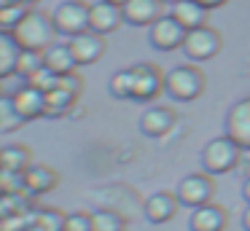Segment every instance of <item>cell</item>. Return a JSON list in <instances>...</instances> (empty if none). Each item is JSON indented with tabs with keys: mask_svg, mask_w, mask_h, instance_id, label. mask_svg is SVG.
<instances>
[{
	"mask_svg": "<svg viewBox=\"0 0 250 231\" xmlns=\"http://www.w3.org/2000/svg\"><path fill=\"white\" fill-rule=\"evenodd\" d=\"M162 0H126L124 11V24L132 27H151L156 19H162Z\"/></svg>",
	"mask_w": 250,
	"mask_h": 231,
	"instance_id": "15",
	"label": "cell"
},
{
	"mask_svg": "<svg viewBox=\"0 0 250 231\" xmlns=\"http://www.w3.org/2000/svg\"><path fill=\"white\" fill-rule=\"evenodd\" d=\"M3 97H6V94H3V89H0V100H3Z\"/></svg>",
	"mask_w": 250,
	"mask_h": 231,
	"instance_id": "37",
	"label": "cell"
},
{
	"mask_svg": "<svg viewBox=\"0 0 250 231\" xmlns=\"http://www.w3.org/2000/svg\"><path fill=\"white\" fill-rule=\"evenodd\" d=\"M226 226H229V212L221 204L210 202V204L191 210L188 231H226Z\"/></svg>",
	"mask_w": 250,
	"mask_h": 231,
	"instance_id": "13",
	"label": "cell"
},
{
	"mask_svg": "<svg viewBox=\"0 0 250 231\" xmlns=\"http://www.w3.org/2000/svg\"><path fill=\"white\" fill-rule=\"evenodd\" d=\"M242 153L245 150L234 143L229 134H221V137H212L210 143H205L199 153V164H202V172L207 175H226V172L237 169L239 161H242Z\"/></svg>",
	"mask_w": 250,
	"mask_h": 231,
	"instance_id": "2",
	"label": "cell"
},
{
	"mask_svg": "<svg viewBox=\"0 0 250 231\" xmlns=\"http://www.w3.org/2000/svg\"><path fill=\"white\" fill-rule=\"evenodd\" d=\"M3 5H6V0H0V8H3Z\"/></svg>",
	"mask_w": 250,
	"mask_h": 231,
	"instance_id": "36",
	"label": "cell"
},
{
	"mask_svg": "<svg viewBox=\"0 0 250 231\" xmlns=\"http://www.w3.org/2000/svg\"><path fill=\"white\" fill-rule=\"evenodd\" d=\"M60 81H62V75H60V73H51L49 67H43V70H38V73H35L33 78L27 81V84H33L35 89H41V91L46 94V91L57 89V86H60Z\"/></svg>",
	"mask_w": 250,
	"mask_h": 231,
	"instance_id": "29",
	"label": "cell"
},
{
	"mask_svg": "<svg viewBox=\"0 0 250 231\" xmlns=\"http://www.w3.org/2000/svg\"><path fill=\"white\" fill-rule=\"evenodd\" d=\"M105 3H113V5H121V8H124V5H126V0H105Z\"/></svg>",
	"mask_w": 250,
	"mask_h": 231,
	"instance_id": "34",
	"label": "cell"
},
{
	"mask_svg": "<svg viewBox=\"0 0 250 231\" xmlns=\"http://www.w3.org/2000/svg\"><path fill=\"white\" fill-rule=\"evenodd\" d=\"M60 186V172L46 164H33L24 172V193L27 196H43Z\"/></svg>",
	"mask_w": 250,
	"mask_h": 231,
	"instance_id": "17",
	"label": "cell"
},
{
	"mask_svg": "<svg viewBox=\"0 0 250 231\" xmlns=\"http://www.w3.org/2000/svg\"><path fill=\"white\" fill-rule=\"evenodd\" d=\"M89 8L92 5H86L83 0H65V3H60L51 11V21H54L57 35L73 38V35L86 32L89 30Z\"/></svg>",
	"mask_w": 250,
	"mask_h": 231,
	"instance_id": "5",
	"label": "cell"
},
{
	"mask_svg": "<svg viewBox=\"0 0 250 231\" xmlns=\"http://www.w3.org/2000/svg\"><path fill=\"white\" fill-rule=\"evenodd\" d=\"M207 14H210V8H205V5L196 3V0H178L175 5H169V16L178 19L186 30L205 27L207 24Z\"/></svg>",
	"mask_w": 250,
	"mask_h": 231,
	"instance_id": "18",
	"label": "cell"
},
{
	"mask_svg": "<svg viewBox=\"0 0 250 231\" xmlns=\"http://www.w3.org/2000/svg\"><path fill=\"white\" fill-rule=\"evenodd\" d=\"M0 193H24V175L0 167Z\"/></svg>",
	"mask_w": 250,
	"mask_h": 231,
	"instance_id": "28",
	"label": "cell"
},
{
	"mask_svg": "<svg viewBox=\"0 0 250 231\" xmlns=\"http://www.w3.org/2000/svg\"><path fill=\"white\" fill-rule=\"evenodd\" d=\"M92 231H126V218L116 210H94Z\"/></svg>",
	"mask_w": 250,
	"mask_h": 231,
	"instance_id": "23",
	"label": "cell"
},
{
	"mask_svg": "<svg viewBox=\"0 0 250 231\" xmlns=\"http://www.w3.org/2000/svg\"><path fill=\"white\" fill-rule=\"evenodd\" d=\"M0 167L24 175V172L33 167V150H30L27 145H19V143L3 145V148H0Z\"/></svg>",
	"mask_w": 250,
	"mask_h": 231,
	"instance_id": "20",
	"label": "cell"
},
{
	"mask_svg": "<svg viewBox=\"0 0 250 231\" xmlns=\"http://www.w3.org/2000/svg\"><path fill=\"white\" fill-rule=\"evenodd\" d=\"M178 124V113L172 110V107H167V105H151V107H146V113L140 116V132L146 134V137H151V140H159V137H164V134H169V129Z\"/></svg>",
	"mask_w": 250,
	"mask_h": 231,
	"instance_id": "11",
	"label": "cell"
},
{
	"mask_svg": "<svg viewBox=\"0 0 250 231\" xmlns=\"http://www.w3.org/2000/svg\"><path fill=\"white\" fill-rule=\"evenodd\" d=\"M14 105H17V110L22 113L24 121H33V118H41L46 113V94L41 89H35L33 84H24L19 86L17 91L11 94Z\"/></svg>",
	"mask_w": 250,
	"mask_h": 231,
	"instance_id": "16",
	"label": "cell"
},
{
	"mask_svg": "<svg viewBox=\"0 0 250 231\" xmlns=\"http://www.w3.org/2000/svg\"><path fill=\"white\" fill-rule=\"evenodd\" d=\"M27 11L30 8H24V3H6L0 8V30H14L27 16Z\"/></svg>",
	"mask_w": 250,
	"mask_h": 231,
	"instance_id": "27",
	"label": "cell"
},
{
	"mask_svg": "<svg viewBox=\"0 0 250 231\" xmlns=\"http://www.w3.org/2000/svg\"><path fill=\"white\" fill-rule=\"evenodd\" d=\"M43 59H46V67H49L51 73H60V75L76 73V67H78L67 43H51L43 51Z\"/></svg>",
	"mask_w": 250,
	"mask_h": 231,
	"instance_id": "19",
	"label": "cell"
},
{
	"mask_svg": "<svg viewBox=\"0 0 250 231\" xmlns=\"http://www.w3.org/2000/svg\"><path fill=\"white\" fill-rule=\"evenodd\" d=\"M78 102V94L65 86H57V89L46 91V118H60V116H67L73 110V105Z\"/></svg>",
	"mask_w": 250,
	"mask_h": 231,
	"instance_id": "21",
	"label": "cell"
},
{
	"mask_svg": "<svg viewBox=\"0 0 250 231\" xmlns=\"http://www.w3.org/2000/svg\"><path fill=\"white\" fill-rule=\"evenodd\" d=\"M223 134H229L245 153L250 150V94L229 107L223 118Z\"/></svg>",
	"mask_w": 250,
	"mask_h": 231,
	"instance_id": "8",
	"label": "cell"
},
{
	"mask_svg": "<svg viewBox=\"0 0 250 231\" xmlns=\"http://www.w3.org/2000/svg\"><path fill=\"white\" fill-rule=\"evenodd\" d=\"M11 32L24 51H46L54 43V35H57L51 14H43V11H35V8L27 11V16Z\"/></svg>",
	"mask_w": 250,
	"mask_h": 231,
	"instance_id": "1",
	"label": "cell"
},
{
	"mask_svg": "<svg viewBox=\"0 0 250 231\" xmlns=\"http://www.w3.org/2000/svg\"><path fill=\"white\" fill-rule=\"evenodd\" d=\"M178 207H180V202H178V196H175V191H159V193H151V196L143 202V215H146L148 223L162 226V223H167V220L175 218Z\"/></svg>",
	"mask_w": 250,
	"mask_h": 231,
	"instance_id": "12",
	"label": "cell"
},
{
	"mask_svg": "<svg viewBox=\"0 0 250 231\" xmlns=\"http://www.w3.org/2000/svg\"><path fill=\"white\" fill-rule=\"evenodd\" d=\"M121 24H124V11H121V5L100 0V3H94L89 8V30L100 32V35H108V32H116Z\"/></svg>",
	"mask_w": 250,
	"mask_h": 231,
	"instance_id": "14",
	"label": "cell"
},
{
	"mask_svg": "<svg viewBox=\"0 0 250 231\" xmlns=\"http://www.w3.org/2000/svg\"><path fill=\"white\" fill-rule=\"evenodd\" d=\"M186 32L188 30H186L178 19H172V16L167 14L148 27V43H151L156 51H175V48L183 46Z\"/></svg>",
	"mask_w": 250,
	"mask_h": 231,
	"instance_id": "9",
	"label": "cell"
},
{
	"mask_svg": "<svg viewBox=\"0 0 250 231\" xmlns=\"http://www.w3.org/2000/svg\"><path fill=\"white\" fill-rule=\"evenodd\" d=\"M196 3H202V5H205V8H221V5L223 3H229V0H196Z\"/></svg>",
	"mask_w": 250,
	"mask_h": 231,
	"instance_id": "31",
	"label": "cell"
},
{
	"mask_svg": "<svg viewBox=\"0 0 250 231\" xmlns=\"http://www.w3.org/2000/svg\"><path fill=\"white\" fill-rule=\"evenodd\" d=\"M221 48H223L221 32L205 24V27H196V30L186 32V41H183V46H180V51H183L191 62H207V59H215Z\"/></svg>",
	"mask_w": 250,
	"mask_h": 231,
	"instance_id": "7",
	"label": "cell"
},
{
	"mask_svg": "<svg viewBox=\"0 0 250 231\" xmlns=\"http://www.w3.org/2000/svg\"><path fill=\"white\" fill-rule=\"evenodd\" d=\"M175 196H178L180 207H188V210L210 204L212 196H215L212 175H207V172H191V175L180 177L178 186H175Z\"/></svg>",
	"mask_w": 250,
	"mask_h": 231,
	"instance_id": "4",
	"label": "cell"
},
{
	"mask_svg": "<svg viewBox=\"0 0 250 231\" xmlns=\"http://www.w3.org/2000/svg\"><path fill=\"white\" fill-rule=\"evenodd\" d=\"M242 199L250 204V175L245 177V183H242Z\"/></svg>",
	"mask_w": 250,
	"mask_h": 231,
	"instance_id": "33",
	"label": "cell"
},
{
	"mask_svg": "<svg viewBox=\"0 0 250 231\" xmlns=\"http://www.w3.org/2000/svg\"><path fill=\"white\" fill-rule=\"evenodd\" d=\"M22 124H27L22 118V113L17 110L11 97H3L0 100V132H17Z\"/></svg>",
	"mask_w": 250,
	"mask_h": 231,
	"instance_id": "25",
	"label": "cell"
},
{
	"mask_svg": "<svg viewBox=\"0 0 250 231\" xmlns=\"http://www.w3.org/2000/svg\"><path fill=\"white\" fill-rule=\"evenodd\" d=\"M65 231H92V212H70L65 218Z\"/></svg>",
	"mask_w": 250,
	"mask_h": 231,
	"instance_id": "30",
	"label": "cell"
},
{
	"mask_svg": "<svg viewBox=\"0 0 250 231\" xmlns=\"http://www.w3.org/2000/svg\"><path fill=\"white\" fill-rule=\"evenodd\" d=\"M43 67H46L43 51H24V48H22V54H19V62H17V73H14V75L30 81L35 73H38V70H43Z\"/></svg>",
	"mask_w": 250,
	"mask_h": 231,
	"instance_id": "24",
	"label": "cell"
},
{
	"mask_svg": "<svg viewBox=\"0 0 250 231\" xmlns=\"http://www.w3.org/2000/svg\"><path fill=\"white\" fill-rule=\"evenodd\" d=\"M242 231H250V204H245L242 210Z\"/></svg>",
	"mask_w": 250,
	"mask_h": 231,
	"instance_id": "32",
	"label": "cell"
},
{
	"mask_svg": "<svg viewBox=\"0 0 250 231\" xmlns=\"http://www.w3.org/2000/svg\"><path fill=\"white\" fill-rule=\"evenodd\" d=\"M164 75L156 64L140 62L129 67V81H132V100L135 102H151L159 94H164Z\"/></svg>",
	"mask_w": 250,
	"mask_h": 231,
	"instance_id": "6",
	"label": "cell"
},
{
	"mask_svg": "<svg viewBox=\"0 0 250 231\" xmlns=\"http://www.w3.org/2000/svg\"><path fill=\"white\" fill-rule=\"evenodd\" d=\"M108 89L113 100H132V81H129V67L119 70V73L110 75L108 81Z\"/></svg>",
	"mask_w": 250,
	"mask_h": 231,
	"instance_id": "26",
	"label": "cell"
},
{
	"mask_svg": "<svg viewBox=\"0 0 250 231\" xmlns=\"http://www.w3.org/2000/svg\"><path fill=\"white\" fill-rule=\"evenodd\" d=\"M207 78L196 64H178L164 75V94L175 102H194L205 91Z\"/></svg>",
	"mask_w": 250,
	"mask_h": 231,
	"instance_id": "3",
	"label": "cell"
},
{
	"mask_svg": "<svg viewBox=\"0 0 250 231\" xmlns=\"http://www.w3.org/2000/svg\"><path fill=\"white\" fill-rule=\"evenodd\" d=\"M162 3H164V5H175L178 0H162Z\"/></svg>",
	"mask_w": 250,
	"mask_h": 231,
	"instance_id": "35",
	"label": "cell"
},
{
	"mask_svg": "<svg viewBox=\"0 0 250 231\" xmlns=\"http://www.w3.org/2000/svg\"><path fill=\"white\" fill-rule=\"evenodd\" d=\"M19 54H22V46L17 43L11 30H0V78L17 73V62Z\"/></svg>",
	"mask_w": 250,
	"mask_h": 231,
	"instance_id": "22",
	"label": "cell"
},
{
	"mask_svg": "<svg viewBox=\"0 0 250 231\" xmlns=\"http://www.w3.org/2000/svg\"><path fill=\"white\" fill-rule=\"evenodd\" d=\"M67 46H70V51H73L76 64H94V62H100L103 54H105V35H100V32H94V30H86V32H81V35L67 38Z\"/></svg>",
	"mask_w": 250,
	"mask_h": 231,
	"instance_id": "10",
	"label": "cell"
}]
</instances>
